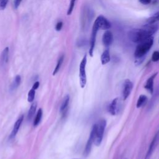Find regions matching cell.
Returning a JSON list of instances; mask_svg holds the SVG:
<instances>
[{
	"label": "cell",
	"instance_id": "cell-10",
	"mask_svg": "<svg viewBox=\"0 0 159 159\" xmlns=\"http://www.w3.org/2000/svg\"><path fill=\"white\" fill-rule=\"evenodd\" d=\"M99 28L96 24H93V29L91 32V39H90V47H89V53L91 57H93V51L95 46V43H96V34L98 31Z\"/></svg>",
	"mask_w": 159,
	"mask_h": 159
},
{
	"label": "cell",
	"instance_id": "cell-2",
	"mask_svg": "<svg viewBox=\"0 0 159 159\" xmlns=\"http://www.w3.org/2000/svg\"><path fill=\"white\" fill-rule=\"evenodd\" d=\"M153 43V39L152 37L140 42L139 44L137 45L134 53V56L136 59H142L143 57L146 55V53L151 48Z\"/></svg>",
	"mask_w": 159,
	"mask_h": 159
},
{
	"label": "cell",
	"instance_id": "cell-20",
	"mask_svg": "<svg viewBox=\"0 0 159 159\" xmlns=\"http://www.w3.org/2000/svg\"><path fill=\"white\" fill-rule=\"evenodd\" d=\"M36 109H37V102H34L31 104L30 107L29 111V112H28L27 118H28L29 120H30L32 118V117L34 116V114L35 112Z\"/></svg>",
	"mask_w": 159,
	"mask_h": 159
},
{
	"label": "cell",
	"instance_id": "cell-1",
	"mask_svg": "<svg viewBox=\"0 0 159 159\" xmlns=\"http://www.w3.org/2000/svg\"><path fill=\"white\" fill-rule=\"evenodd\" d=\"M158 27L156 25L147 24L143 29H134L129 31L128 35L130 40L135 43H140L150 38L156 32Z\"/></svg>",
	"mask_w": 159,
	"mask_h": 159
},
{
	"label": "cell",
	"instance_id": "cell-11",
	"mask_svg": "<svg viewBox=\"0 0 159 159\" xmlns=\"http://www.w3.org/2000/svg\"><path fill=\"white\" fill-rule=\"evenodd\" d=\"M120 107V99L119 98L114 99L108 106V112L112 115L115 116L119 112Z\"/></svg>",
	"mask_w": 159,
	"mask_h": 159
},
{
	"label": "cell",
	"instance_id": "cell-32",
	"mask_svg": "<svg viewBox=\"0 0 159 159\" xmlns=\"http://www.w3.org/2000/svg\"><path fill=\"white\" fill-rule=\"evenodd\" d=\"M140 2L142 3V4H144V5H147V4H148L151 2L152 0H139Z\"/></svg>",
	"mask_w": 159,
	"mask_h": 159
},
{
	"label": "cell",
	"instance_id": "cell-5",
	"mask_svg": "<svg viewBox=\"0 0 159 159\" xmlns=\"http://www.w3.org/2000/svg\"><path fill=\"white\" fill-rule=\"evenodd\" d=\"M87 63V57L84 55L80 64L79 69V77H80V84L81 88H84L86 84V65Z\"/></svg>",
	"mask_w": 159,
	"mask_h": 159
},
{
	"label": "cell",
	"instance_id": "cell-23",
	"mask_svg": "<svg viewBox=\"0 0 159 159\" xmlns=\"http://www.w3.org/2000/svg\"><path fill=\"white\" fill-rule=\"evenodd\" d=\"M42 109L41 108H39V110L37 111V113L36 114V116H35L34 121V126H37L39 124V122L42 119Z\"/></svg>",
	"mask_w": 159,
	"mask_h": 159
},
{
	"label": "cell",
	"instance_id": "cell-7",
	"mask_svg": "<svg viewBox=\"0 0 159 159\" xmlns=\"http://www.w3.org/2000/svg\"><path fill=\"white\" fill-rule=\"evenodd\" d=\"M159 142V130L156 133V134L154 135L149 147L148 148V150L147 152V153L145 155L144 159H150V157L153 154L154 150H155L158 143Z\"/></svg>",
	"mask_w": 159,
	"mask_h": 159
},
{
	"label": "cell",
	"instance_id": "cell-19",
	"mask_svg": "<svg viewBox=\"0 0 159 159\" xmlns=\"http://www.w3.org/2000/svg\"><path fill=\"white\" fill-rule=\"evenodd\" d=\"M69 101H70V96L68 94L66 95L61 102V104L60 106V112L61 113H64L65 111L66 110L67 107L68 106V103H69Z\"/></svg>",
	"mask_w": 159,
	"mask_h": 159
},
{
	"label": "cell",
	"instance_id": "cell-24",
	"mask_svg": "<svg viewBox=\"0 0 159 159\" xmlns=\"http://www.w3.org/2000/svg\"><path fill=\"white\" fill-rule=\"evenodd\" d=\"M158 97H159V90H158V89L155 92L154 96H153V98H152V99H151V101H150V104H149V106H148V108L153 107L155 106V103L156 101L158 100Z\"/></svg>",
	"mask_w": 159,
	"mask_h": 159
},
{
	"label": "cell",
	"instance_id": "cell-27",
	"mask_svg": "<svg viewBox=\"0 0 159 159\" xmlns=\"http://www.w3.org/2000/svg\"><path fill=\"white\" fill-rule=\"evenodd\" d=\"M152 60L153 61H157L159 60V52L158 51H155L152 56Z\"/></svg>",
	"mask_w": 159,
	"mask_h": 159
},
{
	"label": "cell",
	"instance_id": "cell-26",
	"mask_svg": "<svg viewBox=\"0 0 159 159\" xmlns=\"http://www.w3.org/2000/svg\"><path fill=\"white\" fill-rule=\"evenodd\" d=\"M75 1H76V0H71L70 4V6H69L68 10V11H67V14H68V15H70V14L72 13L74 7H75Z\"/></svg>",
	"mask_w": 159,
	"mask_h": 159
},
{
	"label": "cell",
	"instance_id": "cell-18",
	"mask_svg": "<svg viewBox=\"0 0 159 159\" xmlns=\"http://www.w3.org/2000/svg\"><path fill=\"white\" fill-rule=\"evenodd\" d=\"M20 81H21V78L20 75H16L12 81V83H11V86H10V90L11 91H14L15 90L20 84Z\"/></svg>",
	"mask_w": 159,
	"mask_h": 159
},
{
	"label": "cell",
	"instance_id": "cell-3",
	"mask_svg": "<svg viewBox=\"0 0 159 159\" xmlns=\"http://www.w3.org/2000/svg\"><path fill=\"white\" fill-rule=\"evenodd\" d=\"M93 11L88 7H84L81 11V23L83 29L86 30L88 29L90 22L93 17Z\"/></svg>",
	"mask_w": 159,
	"mask_h": 159
},
{
	"label": "cell",
	"instance_id": "cell-14",
	"mask_svg": "<svg viewBox=\"0 0 159 159\" xmlns=\"http://www.w3.org/2000/svg\"><path fill=\"white\" fill-rule=\"evenodd\" d=\"M102 40L103 44L105 46L107 47L111 45L113 42V35L112 32L109 30H106L102 35Z\"/></svg>",
	"mask_w": 159,
	"mask_h": 159
},
{
	"label": "cell",
	"instance_id": "cell-21",
	"mask_svg": "<svg viewBox=\"0 0 159 159\" xmlns=\"http://www.w3.org/2000/svg\"><path fill=\"white\" fill-rule=\"evenodd\" d=\"M158 20H159V11L154 14L152 16L150 17L147 20V22L148 24H155Z\"/></svg>",
	"mask_w": 159,
	"mask_h": 159
},
{
	"label": "cell",
	"instance_id": "cell-22",
	"mask_svg": "<svg viewBox=\"0 0 159 159\" xmlns=\"http://www.w3.org/2000/svg\"><path fill=\"white\" fill-rule=\"evenodd\" d=\"M63 60H64V56L63 55H61L58 58V60L57 61V65L55 66V69L53 70V75H55V74H57L58 72V71H59V70H60V67H61V65L63 63Z\"/></svg>",
	"mask_w": 159,
	"mask_h": 159
},
{
	"label": "cell",
	"instance_id": "cell-8",
	"mask_svg": "<svg viewBox=\"0 0 159 159\" xmlns=\"http://www.w3.org/2000/svg\"><path fill=\"white\" fill-rule=\"evenodd\" d=\"M133 89V83L129 79H127L124 81L123 84V89L122 93V99L125 100L129 96L131 93V91Z\"/></svg>",
	"mask_w": 159,
	"mask_h": 159
},
{
	"label": "cell",
	"instance_id": "cell-17",
	"mask_svg": "<svg viewBox=\"0 0 159 159\" xmlns=\"http://www.w3.org/2000/svg\"><path fill=\"white\" fill-rule=\"evenodd\" d=\"M147 101H148V98H147V96H145L144 94L140 95L137 99V104H136L137 107L140 108V107H143L147 102Z\"/></svg>",
	"mask_w": 159,
	"mask_h": 159
},
{
	"label": "cell",
	"instance_id": "cell-9",
	"mask_svg": "<svg viewBox=\"0 0 159 159\" xmlns=\"http://www.w3.org/2000/svg\"><path fill=\"white\" fill-rule=\"evenodd\" d=\"M94 24H96L99 29L104 30L109 29L111 26L110 22L102 16H98L97 19L95 20Z\"/></svg>",
	"mask_w": 159,
	"mask_h": 159
},
{
	"label": "cell",
	"instance_id": "cell-28",
	"mask_svg": "<svg viewBox=\"0 0 159 159\" xmlns=\"http://www.w3.org/2000/svg\"><path fill=\"white\" fill-rule=\"evenodd\" d=\"M77 46L78 47H83L86 45V40L84 39H78V40L77 41Z\"/></svg>",
	"mask_w": 159,
	"mask_h": 159
},
{
	"label": "cell",
	"instance_id": "cell-13",
	"mask_svg": "<svg viewBox=\"0 0 159 159\" xmlns=\"http://www.w3.org/2000/svg\"><path fill=\"white\" fill-rule=\"evenodd\" d=\"M23 119H24V116L23 115H21L18 119L16 121L14 125V127H13V129L10 134V139H13L16 135V134H17L18 131H19V129L20 128V126L23 121Z\"/></svg>",
	"mask_w": 159,
	"mask_h": 159
},
{
	"label": "cell",
	"instance_id": "cell-31",
	"mask_svg": "<svg viewBox=\"0 0 159 159\" xmlns=\"http://www.w3.org/2000/svg\"><path fill=\"white\" fill-rule=\"evenodd\" d=\"M22 0H14V6L15 9H17L21 2Z\"/></svg>",
	"mask_w": 159,
	"mask_h": 159
},
{
	"label": "cell",
	"instance_id": "cell-12",
	"mask_svg": "<svg viewBox=\"0 0 159 159\" xmlns=\"http://www.w3.org/2000/svg\"><path fill=\"white\" fill-rule=\"evenodd\" d=\"M157 75V73H155L153 74L150 77H149L147 79V80L145 83V84L144 85V88L148 91H149L151 94H153V93H154L153 83H154V80H155Z\"/></svg>",
	"mask_w": 159,
	"mask_h": 159
},
{
	"label": "cell",
	"instance_id": "cell-30",
	"mask_svg": "<svg viewBox=\"0 0 159 159\" xmlns=\"http://www.w3.org/2000/svg\"><path fill=\"white\" fill-rule=\"evenodd\" d=\"M62 27H63V22L59 21L57 23V24L55 25V30L57 31H60Z\"/></svg>",
	"mask_w": 159,
	"mask_h": 159
},
{
	"label": "cell",
	"instance_id": "cell-15",
	"mask_svg": "<svg viewBox=\"0 0 159 159\" xmlns=\"http://www.w3.org/2000/svg\"><path fill=\"white\" fill-rule=\"evenodd\" d=\"M9 58V47H6L2 52L0 57V65L4 66L8 61Z\"/></svg>",
	"mask_w": 159,
	"mask_h": 159
},
{
	"label": "cell",
	"instance_id": "cell-6",
	"mask_svg": "<svg viewBox=\"0 0 159 159\" xmlns=\"http://www.w3.org/2000/svg\"><path fill=\"white\" fill-rule=\"evenodd\" d=\"M96 124L93 125L91 131V133H90V135H89V139L86 144V146H85V148L84 150V152H83V155L84 157L88 156L91 152L92 144L94 143L95 137H96Z\"/></svg>",
	"mask_w": 159,
	"mask_h": 159
},
{
	"label": "cell",
	"instance_id": "cell-25",
	"mask_svg": "<svg viewBox=\"0 0 159 159\" xmlns=\"http://www.w3.org/2000/svg\"><path fill=\"white\" fill-rule=\"evenodd\" d=\"M35 89L33 88H31L28 93V96H27L28 102H33L34 98H35Z\"/></svg>",
	"mask_w": 159,
	"mask_h": 159
},
{
	"label": "cell",
	"instance_id": "cell-4",
	"mask_svg": "<svg viewBox=\"0 0 159 159\" xmlns=\"http://www.w3.org/2000/svg\"><path fill=\"white\" fill-rule=\"evenodd\" d=\"M106 126V120L105 119L100 120L98 124H96V137L94 139V143L96 146L100 145L104 132V130Z\"/></svg>",
	"mask_w": 159,
	"mask_h": 159
},
{
	"label": "cell",
	"instance_id": "cell-29",
	"mask_svg": "<svg viewBox=\"0 0 159 159\" xmlns=\"http://www.w3.org/2000/svg\"><path fill=\"white\" fill-rule=\"evenodd\" d=\"M9 0H0V10H4Z\"/></svg>",
	"mask_w": 159,
	"mask_h": 159
},
{
	"label": "cell",
	"instance_id": "cell-33",
	"mask_svg": "<svg viewBox=\"0 0 159 159\" xmlns=\"http://www.w3.org/2000/svg\"><path fill=\"white\" fill-rule=\"evenodd\" d=\"M39 84H40V83H39V81H35V82L34 83V84H33L32 88H33V89H34L35 90L36 89H37V88H39Z\"/></svg>",
	"mask_w": 159,
	"mask_h": 159
},
{
	"label": "cell",
	"instance_id": "cell-34",
	"mask_svg": "<svg viewBox=\"0 0 159 159\" xmlns=\"http://www.w3.org/2000/svg\"><path fill=\"white\" fill-rule=\"evenodd\" d=\"M72 159H79V158H72Z\"/></svg>",
	"mask_w": 159,
	"mask_h": 159
},
{
	"label": "cell",
	"instance_id": "cell-16",
	"mask_svg": "<svg viewBox=\"0 0 159 159\" xmlns=\"http://www.w3.org/2000/svg\"><path fill=\"white\" fill-rule=\"evenodd\" d=\"M110 60H111V57H110L109 50L108 49H106L102 52L101 56V61L102 65L107 64L110 61Z\"/></svg>",
	"mask_w": 159,
	"mask_h": 159
}]
</instances>
